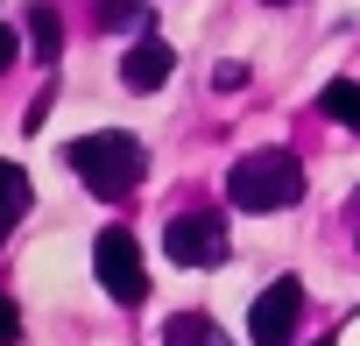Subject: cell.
Returning <instances> with one entry per match:
<instances>
[{"mask_svg": "<svg viewBox=\"0 0 360 346\" xmlns=\"http://www.w3.org/2000/svg\"><path fill=\"white\" fill-rule=\"evenodd\" d=\"M22 212H29V177H22L15 162H0V241L22 226Z\"/></svg>", "mask_w": 360, "mask_h": 346, "instance_id": "ba28073f", "label": "cell"}, {"mask_svg": "<svg viewBox=\"0 0 360 346\" xmlns=\"http://www.w3.org/2000/svg\"><path fill=\"white\" fill-rule=\"evenodd\" d=\"M226 191H233L240 212H290L304 198V162L290 148H255L226 169Z\"/></svg>", "mask_w": 360, "mask_h": 346, "instance_id": "7a4b0ae2", "label": "cell"}, {"mask_svg": "<svg viewBox=\"0 0 360 346\" xmlns=\"http://www.w3.org/2000/svg\"><path fill=\"white\" fill-rule=\"evenodd\" d=\"M99 29H148L141 0H99Z\"/></svg>", "mask_w": 360, "mask_h": 346, "instance_id": "8fae6325", "label": "cell"}, {"mask_svg": "<svg viewBox=\"0 0 360 346\" xmlns=\"http://www.w3.org/2000/svg\"><path fill=\"white\" fill-rule=\"evenodd\" d=\"M297 318H304V283H297V276H276V283L255 297V311H248V332H255V346H290Z\"/></svg>", "mask_w": 360, "mask_h": 346, "instance_id": "5b68a950", "label": "cell"}, {"mask_svg": "<svg viewBox=\"0 0 360 346\" xmlns=\"http://www.w3.org/2000/svg\"><path fill=\"white\" fill-rule=\"evenodd\" d=\"M169 64H176V57H169V43H162V36H141V43L127 50L120 78H127V92H155V85L169 78Z\"/></svg>", "mask_w": 360, "mask_h": 346, "instance_id": "8992f818", "label": "cell"}, {"mask_svg": "<svg viewBox=\"0 0 360 346\" xmlns=\"http://www.w3.org/2000/svg\"><path fill=\"white\" fill-rule=\"evenodd\" d=\"M276 8H283V0H276Z\"/></svg>", "mask_w": 360, "mask_h": 346, "instance_id": "2e32d148", "label": "cell"}, {"mask_svg": "<svg viewBox=\"0 0 360 346\" xmlns=\"http://www.w3.org/2000/svg\"><path fill=\"white\" fill-rule=\"evenodd\" d=\"M318 106H325V113H332L339 127H353V134H360V85H353V78H332Z\"/></svg>", "mask_w": 360, "mask_h": 346, "instance_id": "30bf717a", "label": "cell"}, {"mask_svg": "<svg viewBox=\"0 0 360 346\" xmlns=\"http://www.w3.org/2000/svg\"><path fill=\"white\" fill-rule=\"evenodd\" d=\"M15 339H22V311L0 297V346H15Z\"/></svg>", "mask_w": 360, "mask_h": 346, "instance_id": "7c38bea8", "label": "cell"}, {"mask_svg": "<svg viewBox=\"0 0 360 346\" xmlns=\"http://www.w3.org/2000/svg\"><path fill=\"white\" fill-rule=\"evenodd\" d=\"M15 50H22V43H15V29H0V71L15 64Z\"/></svg>", "mask_w": 360, "mask_h": 346, "instance_id": "5bb4252c", "label": "cell"}, {"mask_svg": "<svg viewBox=\"0 0 360 346\" xmlns=\"http://www.w3.org/2000/svg\"><path fill=\"white\" fill-rule=\"evenodd\" d=\"M29 43H36V57H43V64H57L64 29H57V8H50V0H36V8H29Z\"/></svg>", "mask_w": 360, "mask_h": 346, "instance_id": "9c48e42d", "label": "cell"}, {"mask_svg": "<svg viewBox=\"0 0 360 346\" xmlns=\"http://www.w3.org/2000/svg\"><path fill=\"white\" fill-rule=\"evenodd\" d=\"M162 346H226V339H219V325H212L205 311H176V318L162 325Z\"/></svg>", "mask_w": 360, "mask_h": 346, "instance_id": "52a82bcc", "label": "cell"}, {"mask_svg": "<svg viewBox=\"0 0 360 346\" xmlns=\"http://www.w3.org/2000/svg\"><path fill=\"white\" fill-rule=\"evenodd\" d=\"M318 346H332V339H318Z\"/></svg>", "mask_w": 360, "mask_h": 346, "instance_id": "9a60e30c", "label": "cell"}, {"mask_svg": "<svg viewBox=\"0 0 360 346\" xmlns=\"http://www.w3.org/2000/svg\"><path fill=\"white\" fill-rule=\"evenodd\" d=\"M212 85H219V92H240V85H248V64H219Z\"/></svg>", "mask_w": 360, "mask_h": 346, "instance_id": "4fadbf2b", "label": "cell"}, {"mask_svg": "<svg viewBox=\"0 0 360 346\" xmlns=\"http://www.w3.org/2000/svg\"><path fill=\"white\" fill-rule=\"evenodd\" d=\"M64 162L85 177V191H92V198H106V205H120V198L141 184V169H148V155H141V141H134L127 127L78 134V141L64 148Z\"/></svg>", "mask_w": 360, "mask_h": 346, "instance_id": "6da1fadb", "label": "cell"}, {"mask_svg": "<svg viewBox=\"0 0 360 346\" xmlns=\"http://www.w3.org/2000/svg\"><path fill=\"white\" fill-rule=\"evenodd\" d=\"M92 269H99V283H106L113 304H141L148 297V269H141V248H134L127 226H106L92 241Z\"/></svg>", "mask_w": 360, "mask_h": 346, "instance_id": "3957f363", "label": "cell"}, {"mask_svg": "<svg viewBox=\"0 0 360 346\" xmlns=\"http://www.w3.org/2000/svg\"><path fill=\"white\" fill-rule=\"evenodd\" d=\"M162 248L176 269H219L226 262V219L219 212H176L162 226Z\"/></svg>", "mask_w": 360, "mask_h": 346, "instance_id": "277c9868", "label": "cell"}]
</instances>
